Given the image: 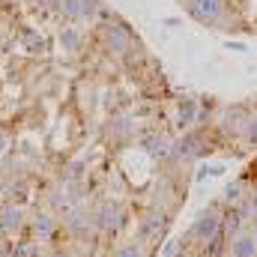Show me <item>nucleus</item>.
I'll return each mask as SVG.
<instances>
[{
    "mask_svg": "<svg viewBox=\"0 0 257 257\" xmlns=\"http://www.w3.org/2000/svg\"><path fill=\"white\" fill-rule=\"evenodd\" d=\"M171 215H174V212L165 209V206H159V203L141 209V215H138V221H135V239H141L150 251H159V245L165 242V236H168V230H171V224H174Z\"/></svg>",
    "mask_w": 257,
    "mask_h": 257,
    "instance_id": "obj_1",
    "label": "nucleus"
},
{
    "mask_svg": "<svg viewBox=\"0 0 257 257\" xmlns=\"http://www.w3.org/2000/svg\"><path fill=\"white\" fill-rule=\"evenodd\" d=\"M221 221H224V206L221 203H212V206H206L197 218L192 221V227L186 230V236H183V242L189 245V248H203L218 230H221Z\"/></svg>",
    "mask_w": 257,
    "mask_h": 257,
    "instance_id": "obj_2",
    "label": "nucleus"
},
{
    "mask_svg": "<svg viewBox=\"0 0 257 257\" xmlns=\"http://www.w3.org/2000/svg\"><path fill=\"white\" fill-rule=\"evenodd\" d=\"M126 224H128V215L117 200H102V203L93 209V233H99V236L117 239Z\"/></svg>",
    "mask_w": 257,
    "mask_h": 257,
    "instance_id": "obj_3",
    "label": "nucleus"
},
{
    "mask_svg": "<svg viewBox=\"0 0 257 257\" xmlns=\"http://www.w3.org/2000/svg\"><path fill=\"white\" fill-rule=\"evenodd\" d=\"M27 230H30V239L39 242L42 248L57 245V236L63 233L60 230V215H54L51 209H39L33 218H27Z\"/></svg>",
    "mask_w": 257,
    "mask_h": 257,
    "instance_id": "obj_4",
    "label": "nucleus"
},
{
    "mask_svg": "<svg viewBox=\"0 0 257 257\" xmlns=\"http://www.w3.org/2000/svg\"><path fill=\"white\" fill-rule=\"evenodd\" d=\"M60 230L69 239H87L93 233V209L75 203L72 209H66L63 215H60Z\"/></svg>",
    "mask_w": 257,
    "mask_h": 257,
    "instance_id": "obj_5",
    "label": "nucleus"
},
{
    "mask_svg": "<svg viewBox=\"0 0 257 257\" xmlns=\"http://www.w3.org/2000/svg\"><path fill=\"white\" fill-rule=\"evenodd\" d=\"M24 230H27V212H24V206L15 203V200L0 203V236L18 239Z\"/></svg>",
    "mask_w": 257,
    "mask_h": 257,
    "instance_id": "obj_6",
    "label": "nucleus"
},
{
    "mask_svg": "<svg viewBox=\"0 0 257 257\" xmlns=\"http://www.w3.org/2000/svg\"><path fill=\"white\" fill-rule=\"evenodd\" d=\"M203 153H209V147H206V135L197 128H189L177 144H171L174 162H192V159H200Z\"/></svg>",
    "mask_w": 257,
    "mask_h": 257,
    "instance_id": "obj_7",
    "label": "nucleus"
},
{
    "mask_svg": "<svg viewBox=\"0 0 257 257\" xmlns=\"http://www.w3.org/2000/svg\"><path fill=\"white\" fill-rule=\"evenodd\" d=\"M224 257H257V239H254V233H251L248 224H245L239 233L230 236V242H227V254Z\"/></svg>",
    "mask_w": 257,
    "mask_h": 257,
    "instance_id": "obj_8",
    "label": "nucleus"
},
{
    "mask_svg": "<svg viewBox=\"0 0 257 257\" xmlns=\"http://www.w3.org/2000/svg\"><path fill=\"white\" fill-rule=\"evenodd\" d=\"M102 45L111 54H123V51H128V45H132V36H128V30L123 24H105L102 27Z\"/></svg>",
    "mask_w": 257,
    "mask_h": 257,
    "instance_id": "obj_9",
    "label": "nucleus"
},
{
    "mask_svg": "<svg viewBox=\"0 0 257 257\" xmlns=\"http://www.w3.org/2000/svg\"><path fill=\"white\" fill-rule=\"evenodd\" d=\"M189 12L203 24H215L224 15V0H189Z\"/></svg>",
    "mask_w": 257,
    "mask_h": 257,
    "instance_id": "obj_10",
    "label": "nucleus"
},
{
    "mask_svg": "<svg viewBox=\"0 0 257 257\" xmlns=\"http://www.w3.org/2000/svg\"><path fill=\"white\" fill-rule=\"evenodd\" d=\"M194 123H197V102L194 99H180V105H177V126L183 132H189Z\"/></svg>",
    "mask_w": 257,
    "mask_h": 257,
    "instance_id": "obj_11",
    "label": "nucleus"
},
{
    "mask_svg": "<svg viewBox=\"0 0 257 257\" xmlns=\"http://www.w3.org/2000/svg\"><path fill=\"white\" fill-rule=\"evenodd\" d=\"M111 257H153V251L141 242V239H126V242H117L114 245V251H111Z\"/></svg>",
    "mask_w": 257,
    "mask_h": 257,
    "instance_id": "obj_12",
    "label": "nucleus"
},
{
    "mask_svg": "<svg viewBox=\"0 0 257 257\" xmlns=\"http://www.w3.org/2000/svg\"><path fill=\"white\" fill-rule=\"evenodd\" d=\"M9 257H42V245L33 242L30 236H18L9 245Z\"/></svg>",
    "mask_w": 257,
    "mask_h": 257,
    "instance_id": "obj_13",
    "label": "nucleus"
},
{
    "mask_svg": "<svg viewBox=\"0 0 257 257\" xmlns=\"http://www.w3.org/2000/svg\"><path fill=\"white\" fill-rule=\"evenodd\" d=\"M141 144H144V150L153 153V156H171V141H168L165 135H150V138H144Z\"/></svg>",
    "mask_w": 257,
    "mask_h": 257,
    "instance_id": "obj_14",
    "label": "nucleus"
},
{
    "mask_svg": "<svg viewBox=\"0 0 257 257\" xmlns=\"http://www.w3.org/2000/svg\"><path fill=\"white\" fill-rule=\"evenodd\" d=\"M60 45H63V51H69V54L81 51V33L72 30V27H66L63 33H60Z\"/></svg>",
    "mask_w": 257,
    "mask_h": 257,
    "instance_id": "obj_15",
    "label": "nucleus"
},
{
    "mask_svg": "<svg viewBox=\"0 0 257 257\" xmlns=\"http://www.w3.org/2000/svg\"><path fill=\"white\" fill-rule=\"evenodd\" d=\"M159 251H162V257H183L186 251H189V245H186L183 236H180V239H168V242H162Z\"/></svg>",
    "mask_w": 257,
    "mask_h": 257,
    "instance_id": "obj_16",
    "label": "nucleus"
},
{
    "mask_svg": "<svg viewBox=\"0 0 257 257\" xmlns=\"http://www.w3.org/2000/svg\"><path fill=\"white\" fill-rule=\"evenodd\" d=\"M57 6H60V12H63L66 18H81V0H57Z\"/></svg>",
    "mask_w": 257,
    "mask_h": 257,
    "instance_id": "obj_17",
    "label": "nucleus"
},
{
    "mask_svg": "<svg viewBox=\"0 0 257 257\" xmlns=\"http://www.w3.org/2000/svg\"><path fill=\"white\" fill-rule=\"evenodd\" d=\"M99 9V0H81V18H93Z\"/></svg>",
    "mask_w": 257,
    "mask_h": 257,
    "instance_id": "obj_18",
    "label": "nucleus"
},
{
    "mask_svg": "<svg viewBox=\"0 0 257 257\" xmlns=\"http://www.w3.org/2000/svg\"><path fill=\"white\" fill-rule=\"evenodd\" d=\"M245 138L257 147V114H251V117H248V123H245Z\"/></svg>",
    "mask_w": 257,
    "mask_h": 257,
    "instance_id": "obj_19",
    "label": "nucleus"
},
{
    "mask_svg": "<svg viewBox=\"0 0 257 257\" xmlns=\"http://www.w3.org/2000/svg\"><path fill=\"white\" fill-rule=\"evenodd\" d=\"M6 150H9V135H6V132L0 128V156H3Z\"/></svg>",
    "mask_w": 257,
    "mask_h": 257,
    "instance_id": "obj_20",
    "label": "nucleus"
},
{
    "mask_svg": "<svg viewBox=\"0 0 257 257\" xmlns=\"http://www.w3.org/2000/svg\"><path fill=\"white\" fill-rule=\"evenodd\" d=\"M248 227H251V233H254V239H257V218L251 221V224H248Z\"/></svg>",
    "mask_w": 257,
    "mask_h": 257,
    "instance_id": "obj_21",
    "label": "nucleus"
},
{
    "mask_svg": "<svg viewBox=\"0 0 257 257\" xmlns=\"http://www.w3.org/2000/svg\"><path fill=\"white\" fill-rule=\"evenodd\" d=\"M251 203H254V212H257V189H254V194H251Z\"/></svg>",
    "mask_w": 257,
    "mask_h": 257,
    "instance_id": "obj_22",
    "label": "nucleus"
}]
</instances>
